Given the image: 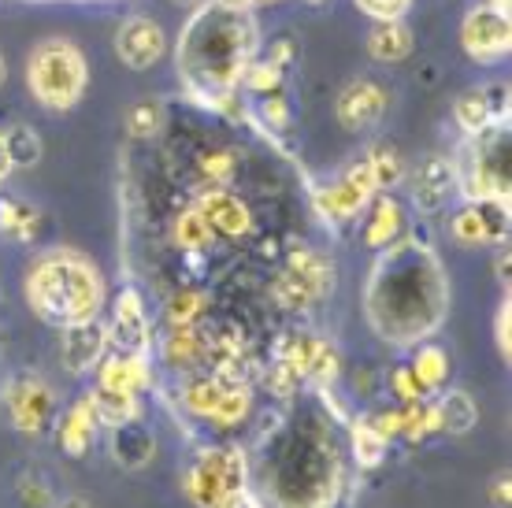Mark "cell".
Instances as JSON below:
<instances>
[{"label": "cell", "instance_id": "6da1fadb", "mask_svg": "<svg viewBox=\"0 0 512 508\" xmlns=\"http://www.w3.org/2000/svg\"><path fill=\"white\" fill-rule=\"evenodd\" d=\"M446 271L431 245L409 238L386 245L368 282V319L386 342H420L446 319Z\"/></svg>", "mask_w": 512, "mask_h": 508}, {"label": "cell", "instance_id": "7a4b0ae2", "mask_svg": "<svg viewBox=\"0 0 512 508\" xmlns=\"http://www.w3.org/2000/svg\"><path fill=\"white\" fill-rule=\"evenodd\" d=\"M260 34L253 12L227 8L219 0H201L197 12L186 19L175 45V67L182 86L193 97L216 108H231L234 89L242 86L245 71L256 60Z\"/></svg>", "mask_w": 512, "mask_h": 508}, {"label": "cell", "instance_id": "3957f363", "mask_svg": "<svg viewBox=\"0 0 512 508\" xmlns=\"http://www.w3.org/2000/svg\"><path fill=\"white\" fill-rule=\"evenodd\" d=\"M26 305L52 327L97 319L104 305V279L90 256L75 249H49L26 271Z\"/></svg>", "mask_w": 512, "mask_h": 508}, {"label": "cell", "instance_id": "277c9868", "mask_svg": "<svg viewBox=\"0 0 512 508\" xmlns=\"http://www.w3.org/2000/svg\"><path fill=\"white\" fill-rule=\"evenodd\" d=\"M26 86L34 101L49 112H71L90 89L86 52L71 38H45L30 49L26 60Z\"/></svg>", "mask_w": 512, "mask_h": 508}, {"label": "cell", "instance_id": "5b68a950", "mask_svg": "<svg viewBox=\"0 0 512 508\" xmlns=\"http://www.w3.org/2000/svg\"><path fill=\"white\" fill-rule=\"evenodd\" d=\"M334 286V267L327 256H320L308 245L290 249V260L279 271V279L271 286V297L290 312H305L316 301H323Z\"/></svg>", "mask_w": 512, "mask_h": 508}, {"label": "cell", "instance_id": "8992f818", "mask_svg": "<svg viewBox=\"0 0 512 508\" xmlns=\"http://www.w3.org/2000/svg\"><path fill=\"white\" fill-rule=\"evenodd\" d=\"M461 49L475 64H498L512 49V19L509 8L498 0H483L461 23Z\"/></svg>", "mask_w": 512, "mask_h": 508}, {"label": "cell", "instance_id": "52a82bcc", "mask_svg": "<svg viewBox=\"0 0 512 508\" xmlns=\"http://www.w3.org/2000/svg\"><path fill=\"white\" fill-rule=\"evenodd\" d=\"M245 486V457L238 449H205L190 471V494L201 508H216L223 494Z\"/></svg>", "mask_w": 512, "mask_h": 508}, {"label": "cell", "instance_id": "ba28073f", "mask_svg": "<svg viewBox=\"0 0 512 508\" xmlns=\"http://www.w3.org/2000/svg\"><path fill=\"white\" fill-rule=\"evenodd\" d=\"M375 193H379V186H375L368 164L360 160V164L346 167L331 186L316 190V212L327 223H349V219H357L375 201Z\"/></svg>", "mask_w": 512, "mask_h": 508}, {"label": "cell", "instance_id": "9c48e42d", "mask_svg": "<svg viewBox=\"0 0 512 508\" xmlns=\"http://www.w3.org/2000/svg\"><path fill=\"white\" fill-rule=\"evenodd\" d=\"M4 405L12 416L15 431L38 434L45 431V423L52 420V390L49 382L34 375V371H19L15 379H8L4 386Z\"/></svg>", "mask_w": 512, "mask_h": 508}, {"label": "cell", "instance_id": "30bf717a", "mask_svg": "<svg viewBox=\"0 0 512 508\" xmlns=\"http://www.w3.org/2000/svg\"><path fill=\"white\" fill-rule=\"evenodd\" d=\"M116 56L130 71H149L167 56V30L153 15H127L116 30Z\"/></svg>", "mask_w": 512, "mask_h": 508}, {"label": "cell", "instance_id": "8fae6325", "mask_svg": "<svg viewBox=\"0 0 512 508\" xmlns=\"http://www.w3.org/2000/svg\"><path fill=\"white\" fill-rule=\"evenodd\" d=\"M386 108H390V89L375 78H353L334 101V115L346 130L372 127L386 115Z\"/></svg>", "mask_w": 512, "mask_h": 508}, {"label": "cell", "instance_id": "7c38bea8", "mask_svg": "<svg viewBox=\"0 0 512 508\" xmlns=\"http://www.w3.org/2000/svg\"><path fill=\"white\" fill-rule=\"evenodd\" d=\"M449 230L461 245L501 242L509 230V201H468L461 212H453Z\"/></svg>", "mask_w": 512, "mask_h": 508}, {"label": "cell", "instance_id": "4fadbf2b", "mask_svg": "<svg viewBox=\"0 0 512 508\" xmlns=\"http://www.w3.org/2000/svg\"><path fill=\"white\" fill-rule=\"evenodd\" d=\"M453 190H457V167L446 156H423L420 164L412 167V178H409L412 204L420 212H427V216L438 212L453 197Z\"/></svg>", "mask_w": 512, "mask_h": 508}, {"label": "cell", "instance_id": "5bb4252c", "mask_svg": "<svg viewBox=\"0 0 512 508\" xmlns=\"http://www.w3.org/2000/svg\"><path fill=\"white\" fill-rule=\"evenodd\" d=\"M108 345H116L119 353H145L149 349V316L138 290H123L116 297V312L108 323Z\"/></svg>", "mask_w": 512, "mask_h": 508}, {"label": "cell", "instance_id": "9a60e30c", "mask_svg": "<svg viewBox=\"0 0 512 508\" xmlns=\"http://www.w3.org/2000/svg\"><path fill=\"white\" fill-rule=\"evenodd\" d=\"M201 216H205L208 230L212 234H223V238H245L249 227H253V216L245 208L242 197H234L231 190L223 186H212V190L201 193V201L193 204Z\"/></svg>", "mask_w": 512, "mask_h": 508}, {"label": "cell", "instance_id": "2e32d148", "mask_svg": "<svg viewBox=\"0 0 512 508\" xmlns=\"http://www.w3.org/2000/svg\"><path fill=\"white\" fill-rule=\"evenodd\" d=\"M104 349H108V327L97 323V319H86V323H71L64 327V368L71 375H86L104 360Z\"/></svg>", "mask_w": 512, "mask_h": 508}, {"label": "cell", "instance_id": "e0dca14e", "mask_svg": "<svg viewBox=\"0 0 512 508\" xmlns=\"http://www.w3.org/2000/svg\"><path fill=\"white\" fill-rule=\"evenodd\" d=\"M416 49V34L409 30L405 19H375L372 30H368V56L375 64H405Z\"/></svg>", "mask_w": 512, "mask_h": 508}, {"label": "cell", "instance_id": "ac0fdd59", "mask_svg": "<svg viewBox=\"0 0 512 508\" xmlns=\"http://www.w3.org/2000/svg\"><path fill=\"white\" fill-rule=\"evenodd\" d=\"M453 119H457V127L472 138V134H483L487 127L498 123V97L490 93V89H468L457 97L453 104Z\"/></svg>", "mask_w": 512, "mask_h": 508}, {"label": "cell", "instance_id": "d6986e66", "mask_svg": "<svg viewBox=\"0 0 512 508\" xmlns=\"http://www.w3.org/2000/svg\"><path fill=\"white\" fill-rule=\"evenodd\" d=\"M212 353V342L208 334L197 327V323H182V327H167L164 338V356L171 368H190L197 360H205Z\"/></svg>", "mask_w": 512, "mask_h": 508}, {"label": "cell", "instance_id": "ffe728a7", "mask_svg": "<svg viewBox=\"0 0 512 508\" xmlns=\"http://www.w3.org/2000/svg\"><path fill=\"white\" fill-rule=\"evenodd\" d=\"M101 386L108 390H127V394H141L149 386V364L141 353H123L112 356L101 364Z\"/></svg>", "mask_w": 512, "mask_h": 508}, {"label": "cell", "instance_id": "44dd1931", "mask_svg": "<svg viewBox=\"0 0 512 508\" xmlns=\"http://www.w3.org/2000/svg\"><path fill=\"white\" fill-rule=\"evenodd\" d=\"M93 416L104 427H127V423L138 420V394H127V390H108V386H97L90 394Z\"/></svg>", "mask_w": 512, "mask_h": 508}, {"label": "cell", "instance_id": "7402d4cb", "mask_svg": "<svg viewBox=\"0 0 512 508\" xmlns=\"http://www.w3.org/2000/svg\"><path fill=\"white\" fill-rule=\"evenodd\" d=\"M401 230H405V212H401V204L394 197H379L372 204V219H368V227H364V242L372 245V249H386V245H394L401 238Z\"/></svg>", "mask_w": 512, "mask_h": 508}, {"label": "cell", "instance_id": "603a6c76", "mask_svg": "<svg viewBox=\"0 0 512 508\" xmlns=\"http://www.w3.org/2000/svg\"><path fill=\"white\" fill-rule=\"evenodd\" d=\"M93 434H97V416H93V405L90 397H78L71 412L64 416V427H60V442L71 457H82L86 449H90Z\"/></svg>", "mask_w": 512, "mask_h": 508}, {"label": "cell", "instance_id": "cb8c5ba5", "mask_svg": "<svg viewBox=\"0 0 512 508\" xmlns=\"http://www.w3.org/2000/svg\"><path fill=\"white\" fill-rule=\"evenodd\" d=\"M153 453H156L153 434L145 431V427H138V420L127 423V427H116V445H112V457H116L123 468H130V471L145 468V464L153 460Z\"/></svg>", "mask_w": 512, "mask_h": 508}, {"label": "cell", "instance_id": "d4e9b609", "mask_svg": "<svg viewBox=\"0 0 512 508\" xmlns=\"http://www.w3.org/2000/svg\"><path fill=\"white\" fill-rule=\"evenodd\" d=\"M0 230L15 242H34L41 234V212L30 201L0 197Z\"/></svg>", "mask_w": 512, "mask_h": 508}, {"label": "cell", "instance_id": "484cf974", "mask_svg": "<svg viewBox=\"0 0 512 508\" xmlns=\"http://www.w3.org/2000/svg\"><path fill=\"white\" fill-rule=\"evenodd\" d=\"M438 416H442V431L449 434H468L479 423V405L468 390H449L438 401Z\"/></svg>", "mask_w": 512, "mask_h": 508}, {"label": "cell", "instance_id": "4316f807", "mask_svg": "<svg viewBox=\"0 0 512 508\" xmlns=\"http://www.w3.org/2000/svg\"><path fill=\"white\" fill-rule=\"evenodd\" d=\"M364 164H368V171H372L379 193L401 186V182H405V175H409V167H405L401 153H397V149H390V145H375L372 153L364 156Z\"/></svg>", "mask_w": 512, "mask_h": 508}, {"label": "cell", "instance_id": "83f0119b", "mask_svg": "<svg viewBox=\"0 0 512 508\" xmlns=\"http://www.w3.org/2000/svg\"><path fill=\"white\" fill-rule=\"evenodd\" d=\"M227 382L223 375H205V379H193L186 390H182V405L190 408L193 416H201V420H212V412H216L219 397L227 390Z\"/></svg>", "mask_w": 512, "mask_h": 508}, {"label": "cell", "instance_id": "f1b7e54d", "mask_svg": "<svg viewBox=\"0 0 512 508\" xmlns=\"http://www.w3.org/2000/svg\"><path fill=\"white\" fill-rule=\"evenodd\" d=\"M412 375L420 379V386L431 394V390H442V382L449 379V353L442 345H423L416 360H412Z\"/></svg>", "mask_w": 512, "mask_h": 508}, {"label": "cell", "instance_id": "f546056e", "mask_svg": "<svg viewBox=\"0 0 512 508\" xmlns=\"http://www.w3.org/2000/svg\"><path fill=\"white\" fill-rule=\"evenodd\" d=\"M249 412H253V394L245 390V382H227V390H223V397H219V405L208 423H216V427H234V423H242Z\"/></svg>", "mask_w": 512, "mask_h": 508}, {"label": "cell", "instance_id": "4dcf8cb0", "mask_svg": "<svg viewBox=\"0 0 512 508\" xmlns=\"http://www.w3.org/2000/svg\"><path fill=\"white\" fill-rule=\"evenodd\" d=\"M4 141H8V153H12L15 167H34L41 160V153H45L41 134L34 127H26V123H15V127L4 130Z\"/></svg>", "mask_w": 512, "mask_h": 508}, {"label": "cell", "instance_id": "1f68e13d", "mask_svg": "<svg viewBox=\"0 0 512 508\" xmlns=\"http://www.w3.org/2000/svg\"><path fill=\"white\" fill-rule=\"evenodd\" d=\"M164 119H167V108L164 101H156V97H149V101H138L134 108L127 112V130H130V138H156L160 134V127H164Z\"/></svg>", "mask_w": 512, "mask_h": 508}, {"label": "cell", "instance_id": "d6a6232c", "mask_svg": "<svg viewBox=\"0 0 512 508\" xmlns=\"http://www.w3.org/2000/svg\"><path fill=\"white\" fill-rule=\"evenodd\" d=\"M353 457L360 468H375L386 457V438L372 427V420H364L353 427Z\"/></svg>", "mask_w": 512, "mask_h": 508}, {"label": "cell", "instance_id": "836d02e7", "mask_svg": "<svg viewBox=\"0 0 512 508\" xmlns=\"http://www.w3.org/2000/svg\"><path fill=\"white\" fill-rule=\"evenodd\" d=\"M175 242H179L182 249H190V253L212 245V230H208L205 216H201L197 208H186L179 216V223H175Z\"/></svg>", "mask_w": 512, "mask_h": 508}, {"label": "cell", "instance_id": "e575fe53", "mask_svg": "<svg viewBox=\"0 0 512 508\" xmlns=\"http://www.w3.org/2000/svg\"><path fill=\"white\" fill-rule=\"evenodd\" d=\"M334 375H338V353H334L331 342L316 338V345H312V356H308L305 379L316 382V386H331Z\"/></svg>", "mask_w": 512, "mask_h": 508}, {"label": "cell", "instance_id": "d590c367", "mask_svg": "<svg viewBox=\"0 0 512 508\" xmlns=\"http://www.w3.org/2000/svg\"><path fill=\"white\" fill-rule=\"evenodd\" d=\"M234 167H238L234 149H212V153H205L197 160V175L205 178V182H212V186H227L234 175Z\"/></svg>", "mask_w": 512, "mask_h": 508}, {"label": "cell", "instance_id": "8d00e7d4", "mask_svg": "<svg viewBox=\"0 0 512 508\" xmlns=\"http://www.w3.org/2000/svg\"><path fill=\"white\" fill-rule=\"evenodd\" d=\"M205 312V293L182 290L167 301V327H182V323H197Z\"/></svg>", "mask_w": 512, "mask_h": 508}, {"label": "cell", "instance_id": "74e56055", "mask_svg": "<svg viewBox=\"0 0 512 508\" xmlns=\"http://www.w3.org/2000/svg\"><path fill=\"white\" fill-rule=\"evenodd\" d=\"M260 123H264V130H275V134H282V130H290V123H294V115H290V101L279 93H268V97H260Z\"/></svg>", "mask_w": 512, "mask_h": 508}, {"label": "cell", "instance_id": "f35d334b", "mask_svg": "<svg viewBox=\"0 0 512 508\" xmlns=\"http://www.w3.org/2000/svg\"><path fill=\"white\" fill-rule=\"evenodd\" d=\"M357 8L372 19H405L412 0H357Z\"/></svg>", "mask_w": 512, "mask_h": 508}, {"label": "cell", "instance_id": "ab89813d", "mask_svg": "<svg viewBox=\"0 0 512 508\" xmlns=\"http://www.w3.org/2000/svg\"><path fill=\"white\" fill-rule=\"evenodd\" d=\"M394 394L401 397L405 405H412V401H423V394H427V390H423L420 379L412 375V368H397L394 371Z\"/></svg>", "mask_w": 512, "mask_h": 508}, {"label": "cell", "instance_id": "60d3db41", "mask_svg": "<svg viewBox=\"0 0 512 508\" xmlns=\"http://www.w3.org/2000/svg\"><path fill=\"white\" fill-rule=\"evenodd\" d=\"M294 56H297V45L290 38H279V41H271L268 52H264V60H268L271 67H279L282 75L290 71V64H294Z\"/></svg>", "mask_w": 512, "mask_h": 508}, {"label": "cell", "instance_id": "b9f144b4", "mask_svg": "<svg viewBox=\"0 0 512 508\" xmlns=\"http://www.w3.org/2000/svg\"><path fill=\"white\" fill-rule=\"evenodd\" d=\"M498 331H494V338H498V349H501V360H509L512 356V305L505 301V305L498 308V323H494Z\"/></svg>", "mask_w": 512, "mask_h": 508}, {"label": "cell", "instance_id": "7bdbcfd3", "mask_svg": "<svg viewBox=\"0 0 512 508\" xmlns=\"http://www.w3.org/2000/svg\"><path fill=\"white\" fill-rule=\"evenodd\" d=\"M19 494H23V501H26L30 508H45V505H49V490H45V486H41L38 479H30V475L23 479V486H19Z\"/></svg>", "mask_w": 512, "mask_h": 508}, {"label": "cell", "instance_id": "ee69618b", "mask_svg": "<svg viewBox=\"0 0 512 508\" xmlns=\"http://www.w3.org/2000/svg\"><path fill=\"white\" fill-rule=\"evenodd\" d=\"M401 423H405V416H401V412H383V416H375V420H372V427L383 434L386 442H390L394 434H401Z\"/></svg>", "mask_w": 512, "mask_h": 508}, {"label": "cell", "instance_id": "f6af8a7d", "mask_svg": "<svg viewBox=\"0 0 512 508\" xmlns=\"http://www.w3.org/2000/svg\"><path fill=\"white\" fill-rule=\"evenodd\" d=\"M216 508H256V501L249 497V490H231V494H223V501H219Z\"/></svg>", "mask_w": 512, "mask_h": 508}, {"label": "cell", "instance_id": "bcb514c9", "mask_svg": "<svg viewBox=\"0 0 512 508\" xmlns=\"http://www.w3.org/2000/svg\"><path fill=\"white\" fill-rule=\"evenodd\" d=\"M490 497H494V505H498V508H509V501H512L509 479H498V483L490 486Z\"/></svg>", "mask_w": 512, "mask_h": 508}, {"label": "cell", "instance_id": "7dc6e473", "mask_svg": "<svg viewBox=\"0 0 512 508\" xmlns=\"http://www.w3.org/2000/svg\"><path fill=\"white\" fill-rule=\"evenodd\" d=\"M15 171L12 153H8V141H4V130H0V182H8V175Z\"/></svg>", "mask_w": 512, "mask_h": 508}, {"label": "cell", "instance_id": "c3c4849f", "mask_svg": "<svg viewBox=\"0 0 512 508\" xmlns=\"http://www.w3.org/2000/svg\"><path fill=\"white\" fill-rule=\"evenodd\" d=\"M56 508H90V501H86V497H67V501H60Z\"/></svg>", "mask_w": 512, "mask_h": 508}, {"label": "cell", "instance_id": "681fc988", "mask_svg": "<svg viewBox=\"0 0 512 508\" xmlns=\"http://www.w3.org/2000/svg\"><path fill=\"white\" fill-rule=\"evenodd\" d=\"M8 82V60H4V52H0V89Z\"/></svg>", "mask_w": 512, "mask_h": 508}, {"label": "cell", "instance_id": "f907efd6", "mask_svg": "<svg viewBox=\"0 0 512 508\" xmlns=\"http://www.w3.org/2000/svg\"><path fill=\"white\" fill-rule=\"evenodd\" d=\"M256 4H282V0H253V8Z\"/></svg>", "mask_w": 512, "mask_h": 508}, {"label": "cell", "instance_id": "816d5d0a", "mask_svg": "<svg viewBox=\"0 0 512 508\" xmlns=\"http://www.w3.org/2000/svg\"><path fill=\"white\" fill-rule=\"evenodd\" d=\"M305 4H327V0H305Z\"/></svg>", "mask_w": 512, "mask_h": 508}]
</instances>
